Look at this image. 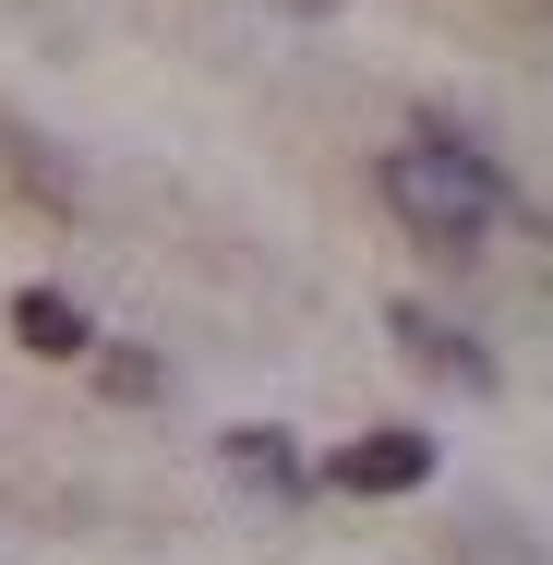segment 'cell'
<instances>
[{"label": "cell", "instance_id": "obj_1", "mask_svg": "<svg viewBox=\"0 0 553 565\" xmlns=\"http://www.w3.org/2000/svg\"><path fill=\"white\" fill-rule=\"evenodd\" d=\"M385 217L410 228V241H434V253H481L493 217H506V181H493L481 145L410 132V145H385Z\"/></svg>", "mask_w": 553, "mask_h": 565}, {"label": "cell", "instance_id": "obj_2", "mask_svg": "<svg viewBox=\"0 0 553 565\" xmlns=\"http://www.w3.org/2000/svg\"><path fill=\"white\" fill-rule=\"evenodd\" d=\"M326 481L337 493H422L434 481V434H361V446L326 457Z\"/></svg>", "mask_w": 553, "mask_h": 565}, {"label": "cell", "instance_id": "obj_3", "mask_svg": "<svg viewBox=\"0 0 553 565\" xmlns=\"http://www.w3.org/2000/svg\"><path fill=\"white\" fill-rule=\"evenodd\" d=\"M12 338L36 349V361H85V349H97V326H85L61 289H24V301H12Z\"/></svg>", "mask_w": 553, "mask_h": 565}, {"label": "cell", "instance_id": "obj_4", "mask_svg": "<svg viewBox=\"0 0 553 565\" xmlns=\"http://www.w3.org/2000/svg\"><path fill=\"white\" fill-rule=\"evenodd\" d=\"M228 469H241V481H265V493H289V481H301V457L277 446L265 422H253V434H228Z\"/></svg>", "mask_w": 553, "mask_h": 565}, {"label": "cell", "instance_id": "obj_5", "mask_svg": "<svg viewBox=\"0 0 553 565\" xmlns=\"http://www.w3.org/2000/svg\"><path fill=\"white\" fill-rule=\"evenodd\" d=\"M397 349H410V361H445L457 385H481V349H457V338L434 326V313H397Z\"/></svg>", "mask_w": 553, "mask_h": 565}]
</instances>
